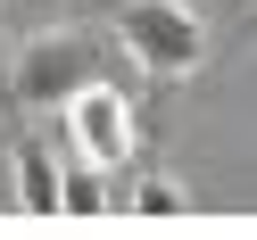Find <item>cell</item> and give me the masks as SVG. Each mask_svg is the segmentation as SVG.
Masks as SVG:
<instances>
[{
	"label": "cell",
	"mask_w": 257,
	"mask_h": 240,
	"mask_svg": "<svg viewBox=\"0 0 257 240\" xmlns=\"http://www.w3.org/2000/svg\"><path fill=\"white\" fill-rule=\"evenodd\" d=\"M116 42L158 83H191V75L207 67V50H216L191 0H116Z\"/></svg>",
	"instance_id": "obj_1"
},
{
	"label": "cell",
	"mask_w": 257,
	"mask_h": 240,
	"mask_svg": "<svg viewBox=\"0 0 257 240\" xmlns=\"http://www.w3.org/2000/svg\"><path fill=\"white\" fill-rule=\"evenodd\" d=\"M17 100L25 108H67L83 83H100V34L91 25H58V34H34L17 50Z\"/></svg>",
	"instance_id": "obj_2"
},
{
	"label": "cell",
	"mask_w": 257,
	"mask_h": 240,
	"mask_svg": "<svg viewBox=\"0 0 257 240\" xmlns=\"http://www.w3.org/2000/svg\"><path fill=\"white\" fill-rule=\"evenodd\" d=\"M67 133H75V157H91V166H116V157L133 149V108H124V91L83 83V91L67 100Z\"/></svg>",
	"instance_id": "obj_3"
},
{
	"label": "cell",
	"mask_w": 257,
	"mask_h": 240,
	"mask_svg": "<svg viewBox=\"0 0 257 240\" xmlns=\"http://www.w3.org/2000/svg\"><path fill=\"white\" fill-rule=\"evenodd\" d=\"M17 207L25 215H58V166H50V149L42 141H17Z\"/></svg>",
	"instance_id": "obj_4"
},
{
	"label": "cell",
	"mask_w": 257,
	"mask_h": 240,
	"mask_svg": "<svg viewBox=\"0 0 257 240\" xmlns=\"http://www.w3.org/2000/svg\"><path fill=\"white\" fill-rule=\"evenodd\" d=\"M100 166H91V157H75L67 174H58V215H100Z\"/></svg>",
	"instance_id": "obj_5"
},
{
	"label": "cell",
	"mask_w": 257,
	"mask_h": 240,
	"mask_svg": "<svg viewBox=\"0 0 257 240\" xmlns=\"http://www.w3.org/2000/svg\"><path fill=\"white\" fill-rule=\"evenodd\" d=\"M133 207H141V215H150V223H158V215H191V207H199V199H191V190H183V182H166V174H150V182H141V190H133Z\"/></svg>",
	"instance_id": "obj_6"
}]
</instances>
